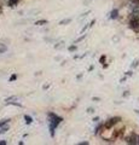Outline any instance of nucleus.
Here are the masks:
<instances>
[{
    "mask_svg": "<svg viewBox=\"0 0 139 145\" xmlns=\"http://www.w3.org/2000/svg\"><path fill=\"white\" fill-rule=\"evenodd\" d=\"M131 3L132 4H138V5H139V0H131Z\"/></svg>",
    "mask_w": 139,
    "mask_h": 145,
    "instance_id": "4be33fe9",
    "label": "nucleus"
},
{
    "mask_svg": "<svg viewBox=\"0 0 139 145\" xmlns=\"http://www.w3.org/2000/svg\"><path fill=\"white\" fill-rule=\"evenodd\" d=\"M5 102L6 104H12V105H17V106H22L21 104L18 103V98L15 97V96H12V97H8L5 99Z\"/></svg>",
    "mask_w": 139,
    "mask_h": 145,
    "instance_id": "20e7f679",
    "label": "nucleus"
},
{
    "mask_svg": "<svg viewBox=\"0 0 139 145\" xmlns=\"http://www.w3.org/2000/svg\"><path fill=\"white\" fill-rule=\"evenodd\" d=\"M16 79H17V75H16V74H13V75L11 76V78H10V81H15Z\"/></svg>",
    "mask_w": 139,
    "mask_h": 145,
    "instance_id": "6ab92c4d",
    "label": "nucleus"
},
{
    "mask_svg": "<svg viewBox=\"0 0 139 145\" xmlns=\"http://www.w3.org/2000/svg\"><path fill=\"white\" fill-rule=\"evenodd\" d=\"M92 0H85L84 1V5H88V4H91Z\"/></svg>",
    "mask_w": 139,
    "mask_h": 145,
    "instance_id": "412c9836",
    "label": "nucleus"
},
{
    "mask_svg": "<svg viewBox=\"0 0 139 145\" xmlns=\"http://www.w3.org/2000/svg\"><path fill=\"white\" fill-rule=\"evenodd\" d=\"M120 121H121V117H111V119H109V120H108L105 123H104V128L111 129L116 123H119Z\"/></svg>",
    "mask_w": 139,
    "mask_h": 145,
    "instance_id": "7ed1b4c3",
    "label": "nucleus"
},
{
    "mask_svg": "<svg viewBox=\"0 0 139 145\" xmlns=\"http://www.w3.org/2000/svg\"><path fill=\"white\" fill-rule=\"evenodd\" d=\"M138 64H139V61H138V59L133 61V63H132V68H137V67H138Z\"/></svg>",
    "mask_w": 139,
    "mask_h": 145,
    "instance_id": "f3484780",
    "label": "nucleus"
},
{
    "mask_svg": "<svg viewBox=\"0 0 139 145\" xmlns=\"http://www.w3.org/2000/svg\"><path fill=\"white\" fill-rule=\"evenodd\" d=\"M86 36H87V34H82L81 36H80V38H78V39L75 40V42H74V44H78V42H80V41H82V40L86 38Z\"/></svg>",
    "mask_w": 139,
    "mask_h": 145,
    "instance_id": "9b49d317",
    "label": "nucleus"
},
{
    "mask_svg": "<svg viewBox=\"0 0 139 145\" xmlns=\"http://www.w3.org/2000/svg\"><path fill=\"white\" fill-rule=\"evenodd\" d=\"M6 144V142H4V140H3V142H0V145H5Z\"/></svg>",
    "mask_w": 139,
    "mask_h": 145,
    "instance_id": "bb28decb",
    "label": "nucleus"
},
{
    "mask_svg": "<svg viewBox=\"0 0 139 145\" xmlns=\"http://www.w3.org/2000/svg\"><path fill=\"white\" fill-rule=\"evenodd\" d=\"M8 121H10V120H1V121H0V127H3V126L7 125V123H8Z\"/></svg>",
    "mask_w": 139,
    "mask_h": 145,
    "instance_id": "dca6fc26",
    "label": "nucleus"
},
{
    "mask_svg": "<svg viewBox=\"0 0 139 145\" xmlns=\"http://www.w3.org/2000/svg\"><path fill=\"white\" fill-rule=\"evenodd\" d=\"M61 121H62V117L57 116L56 114H53V112H50V114H48V128H50L51 137L55 135V131L58 127V125L61 123Z\"/></svg>",
    "mask_w": 139,
    "mask_h": 145,
    "instance_id": "f257e3e1",
    "label": "nucleus"
},
{
    "mask_svg": "<svg viewBox=\"0 0 139 145\" xmlns=\"http://www.w3.org/2000/svg\"><path fill=\"white\" fill-rule=\"evenodd\" d=\"M129 27L133 30H139V11H132L129 17Z\"/></svg>",
    "mask_w": 139,
    "mask_h": 145,
    "instance_id": "f03ea898",
    "label": "nucleus"
},
{
    "mask_svg": "<svg viewBox=\"0 0 139 145\" xmlns=\"http://www.w3.org/2000/svg\"><path fill=\"white\" fill-rule=\"evenodd\" d=\"M75 50H76V46H75V45H71V46L69 47V51H70V52H73V51H75Z\"/></svg>",
    "mask_w": 139,
    "mask_h": 145,
    "instance_id": "a211bd4d",
    "label": "nucleus"
},
{
    "mask_svg": "<svg viewBox=\"0 0 139 145\" xmlns=\"http://www.w3.org/2000/svg\"><path fill=\"white\" fill-rule=\"evenodd\" d=\"M136 112H137V114H139V110H136Z\"/></svg>",
    "mask_w": 139,
    "mask_h": 145,
    "instance_id": "cd10ccee",
    "label": "nucleus"
},
{
    "mask_svg": "<svg viewBox=\"0 0 139 145\" xmlns=\"http://www.w3.org/2000/svg\"><path fill=\"white\" fill-rule=\"evenodd\" d=\"M138 144H139V137H138Z\"/></svg>",
    "mask_w": 139,
    "mask_h": 145,
    "instance_id": "c85d7f7f",
    "label": "nucleus"
},
{
    "mask_svg": "<svg viewBox=\"0 0 139 145\" xmlns=\"http://www.w3.org/2000/svg\"><path fill=\"white\" fill-rule=\"evenodd\" d=\"M126 143L127 144H138V137L136 135V133H132L129 137L126 138Z\"/></svg>",
    "mask_w": 139,
    "mask_h": 145,
    "instance_id": "39448f33",
    "label": "nucleus"
},
{
    "mask_svg": "<svg viewBox=\"0 0 139 145\" xmlns=\"http://www.w3.org/2000/svg\"><path fill=\"white\" fill-rule=\"evenodd\" d=\"M131 75H132V71H131V70L127 71V76H131Z\"/></svg>",
    "mask_w": 139,
    "mask_h": 145,
    "instance_id": "393cba45",
    "label": "nucleus"
},
{
    "mask_svg": "<svg viewBox=\"0 0 139 145\" xmlns=\"http://www.w3.org/2000/svg\"><path fill=\"white\" fill-rule=\"evenodd\" d=\"M80 145H88V143H87V142H85V143H80Z\"/></svg>",
    "mask_w": 139,
    "mask_h": 145,
    "instance_id": "a878e982",
    "label": "nucleus"
},
{
    "mask_svg": "<svg viewBox=\"0 0 139 145\" xmlns=\"http://www.w3.org/2000/svg\"><path fill=\"white\" fill-rule=\"evenodd\" d=\"M99 61H100V63H103V64H104V62H105V56H102Z\"/></svg>",
    "mask_w": 139,
    "mask_h": 145,
    "instance_id": "aec40b11",
    "label": "nucleus"
},
{
    "mask_svg": "<svg viewBox=\"0 0 139 145\" xmlns=\"http://www.w3.org/2000/svg\"><path fill=\"white\" fill-rule=\"evenodd\" d=\"M8 131V126L5 125V126H3V127H0V134H4V133H6Z\"/></svg>",
    "mask_w": 139,
    "mask_h": 145,
    "instance_id": "0eeeda50",
    "label": "nucleus"
},
{
    "mask_svg": "<svg viewBox=\"0 0 139 145\" xmlns=\"http://www.w3.org/2000/svg\"><path fill=\"white\" fill-rule=\"evenodd\" d=\"M35 24H37V25H44V24H47V21H45V20L37 21V22H35Z\"/></svg>",
    "mask_w": 139,
    "mask_h": 145,
    "instance_id": "4468645a",
    "label": "nucleus"
},
{
    "mask_svg": "<svg viewBox=\"0 0 139 145\" xmlns=\"http://www.w3.org/2000/svg\"><path fill=\"white\" fill-rule=\"evenodd\" d=\"M0 12H1V8H0Z\"/></svg>",
    "mask_w": 139,
    "mask_h": 145,
    "instance_id": "c756f323",
    "label": "nucleus"
},
{
    "mask_svg": "<svg viewBox=\"0 0 139 145\" xmlns=\"http://www.w3.org/2000/svg\"><path fill=\"white\" fill-rule=\"evenodd\" d=\"M87 112H88V114H92V112H93V109H92V108H88Z\"/></svg>",
    "mask_w": 139,
    "mask_h": 145,
    "instance_id": "5701e85b",
    "label": "nucleus"
},
{
    "mask_svg": "<svg viewBox=\"0 0 139 145\" xmlns=\"http://www.w3.org/2000/svg\"><path fill=\"white\" fill-rule=\"evenodd\" d=\"M89 13H91V11H87V12H85V13H82V15H81V16H80V17H79V20H82V18H85V17H87V16L89 15Z\"/></svg>",
    "mask_w": 139,
    "mask_h": 145,
    "instance_id": "2eb2a0df",
    "label": "nucleus"
},
{
    "mask_svg": "<svg viewBox=\"0 0 139 145\" xmlns=\"http://www.w3.org/2000/svg\"><path fill=\"white\" fill-rule=\"evenodd\" d=\"M70 22H71V20H70V18H67V20H63V21H61V22H59V24H61V25H65V24L70 23Z\"/></svg>",
    "mask_w": 139,
    "mask_h": 145,
    "instance_id": "f8f14e48",
    "label": "nucleus"
},
{
    "mask_svg": "<svg viewBox=\"0 0 139 145\" xmlns=\"http://www.w3.org/2000/svg\"><path fill=\"white\" fill-rule=\"evenodd\" d=\"M24 120H25V123L27 125H30V123H32V117H30V116H28V115H25L24 116Z\"/></svg>",
    "mask_w": 139,
    "mask_h": 145,
    "instance_id": "ddd939ff",
    "label": "nucleus"
},
{
    "mask_svg": "<svg viewBox=\"0 0 139 145\" xmlns=\"http://www.w3.org/2000/svg\"><path fill=\"white\" fill-rule=\"evenodd\" d=\"M20 3V0H8V6H15Z\"/></svg>",
    "mask_w": 139,
    "mask_h": 145,
    "instance_id": "1a4fd4ad",
    "label": "nucleus"
},
{
    "mask_svg": "<svg viewBox=\"0 0 139 145\" xmlns=\"http://www.w3.org/2000/svg\"><path fill=\"white\" fill-rule=\"evenodd\" d=\"M6 51H7V47L4 44L0 42V53H4V52H6Z\"/></svg>",
    "mask_w": 139,
    "mask_h": 145,
    "instance_id": "9d476101",
    "label": "nucleus"
},
{
    "mask_svg": "<svg viewBox=\"0 0 139 145\" xmlns=\"http://www.w3.org/2000/svg\"><path fill=\"white\" fill-rule=\"evenodd\" d=\"M128 96H129V92H128V91H126V92L123 93V97H128Z\"/></svg>",
    "mask_w": 139,
    "mask_h": 145,
    "instance_id": "b1692460",
    "label": "nucleus"
},
{
    "mask_svg": "<svg viewBox=\"0 0 139 145\" xmlns=\"http://www.w3.org/2000/svg\"><path fill=\"white\" fill-rule=\"evenodd\" d=\"M63 46H64V41H63V40H61V41H58V42L55 45V47H56V48H62Z\"/></svg>",
    "mask_w": 139,
    "mask_h": 145,
    "instance_id": "6e6552de",
    "label": "nucleus"
},
{
    "mask_svg": "<svg viewBox=\"0 0 139 145\" xmlns=\"http://www.w3.org/2000/svg\"><path fill=\"white\" fill-rule=\"evenodd\" d=\"M117 15H119V11L115 8V10L111 11V13H110V18H111V20H115V18H117Z\"/></svg>",
    "mask_w": 139,
    "mask_h": 145,
    "instance_id": "423d86ee",
    "label": "nucleus"
}]
</instances>
